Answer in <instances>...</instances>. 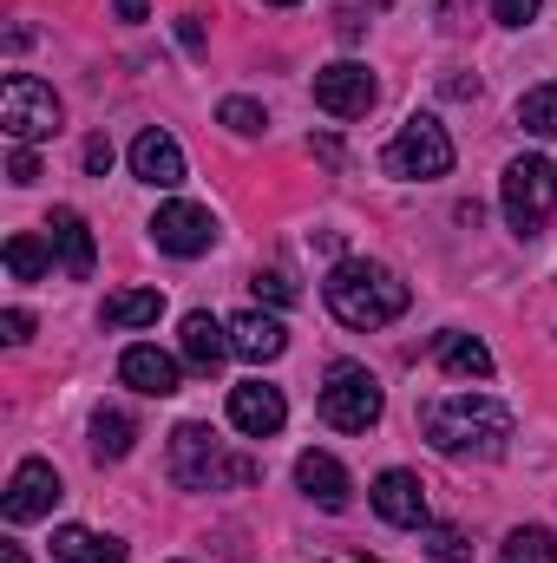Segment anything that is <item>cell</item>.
Instances as JSON below:
<instances>
[{"label": "cell", "instance_id": "1", "mask_svg": "<svg viewBox=\"0 0 557 563\" xmlns=\"http://www.w3.org/2000/svg\"><path fill=\"white\" fill-rule=\"evenodd\" d=\"M321 301H328V314L341 321V328H387V321H401L407 314V282L394 276L387 263H335L328 282H321Z\"/></svg>", "mask_w": 557, "mask_h": 563}, {"label": "cell", "instance_id": "2", "mask_svg": "<svg viewBox=\"0 0 557 563\" xmlns=\"http://www.w3.org/2000/svg\"><path fill=\"white\" fill-rule=\"evenodd\" d=\"M419 426H426V439H433L446 459H466V452L499 459V452H505V439H512V413H505L499 400H485V394L433 400V407H419Z\"/></svg>", "mask_w": 557, "mask_h": 563}, {"label": "cell", "instance_id": "3", "mask_svg": "<svg viewBox=\"0 0 557 563\" xmlns=\"http://www.w3.org/2000/svg\"><path fill=\"white\" fill-rule=\"evenodd\" d=\"M171 478L184 492H237V485H256L263 465L243 459V452H230L210 426H177L171 432Z\"/></svg>", "mask_w": 557, "mask_h": 563}, {"label": "cell", "instance_id": "4", "mask_svg": "<svg viewBox=\"0 0 557 563\" xmlns=\"http://www.w3.org/2000/svg\"><path fill=\"white\" fill-rule=\"evenodd\" d=\"M499 203H505V223L518 236H538L557 210V170L545 157H512L499 177Z\"/></svg>", "mask_w": 557, "mask_h": 563}, {"label": "cell", "instance_id": "5", "mask_svg": "<svg viewBox=\"0 0 557 563\" xmlns=\"http://www.w3.org/2000/svg\"><path fill=\"white\" fill-rule=\"evenodd\" d=\"M381 413H387L381 380L368 367H354V361H335L328 380H321V420L335 432H368V426H381Z\"/></svg>", "mask_w": 557, "mask_h": 563}, {"label": "cell", "instance_id": "6", "mask_svg": "<svg viewBox=\"0 0 557 563\" xmlns=\"http://www.w3.org/2000/svg\"><path fill=\"white\" fill-rule=\"evenodd\" d=\"M381 170L387 177H446L452 170V139H446V125L439 119H426V112H414L407 125H401V139L381 151Z\"/></svg>", "mask_w": 557, "mask_h": 563}, {"label": "cell", "instance_id": "7", "mask_svg": "<svg viewBox=\"0 0 557 563\" xmlns=\"http://www.w3.org/2000/svg\"><path fill=\"white\" fill-rule=\"evenodd\" d=\"M0 125H7L13 144L53 139V132H59V99H53V86L33 79V73H13V79L0 86Z\"/></svg>", "mask_w": 557, "mask_h": 563}, {"label": "cell", "instance_id": "8", "mask_svg": "<svg viewBox=\"0 0 557 563\" xmlns=\"http://www.w3.org/2000/svg\"><path fill=\"white\" fill-rule=\"evenodd\" d=\"M374 99H381V86H374V73L361 59H335V66L315 73V106L328 119H368Z\"/></svg>", "mask_w": 557, "mask_h": 563}, {"label": "cell", "instance_id": "9", "mask_svg": "<svg viewBox=\"0 0 557 563\" xmlns=\"http://www.w3.org/2000/svg\"><path fill=\"white\" fill-rule=\"evenodd\" d=\"M151 243H157L164 256H204V250L217 243V217H210L204 203H164V210L151 217Z\"/></svg>", "mask_w": 557, "mask_h": 563}, {"label": "cell", "instance_id": "10", "mask_svg": "<svg viewBox=\"0 0 557 563\" xmlns=\"http://www.w3.org/2000/svg\"><path fill=\"white\" fill-rule=\"evenodd\" d=\"M53 505H59V472H53L46 459H20L13 478H7V498H0L7 525H33V518H46Z\"/></svg>", "mask_w": 557, "mask_h": 563}, {"label": "cell", "instance_id": "11", "mask_svg": "<svg viewBox=\"0 0 557 563\" xmlns=\"http://www.w3.org/2000/svg\"><path fill=\"white\" fill-rule=\"evenodd\" d=\"M368 498H374V511H381L387 525H401V531H426V485H419L414 472H401V465L381 472Z\"/></svg>", "mask_w": 557, "mask_h": 563}, {"label": "cell", "instance_id": "12", "mask_svg": "<svg viewBox=\"0 0 557 563\" xmlns=\"http://www.w3.org/2000/svg\"><path fill=\"white\" fill-rule=\"evenodd\" d=\"M288 420V400H282V387H263V380H243V387H230V426L237 432H250V439H270L282 432Z\"/></svg>", "mask_w": 557, "mask_h": 563}, {"label": "cell", "instance_id": "13", "mask_svg": "<svg viewBox=\"0 0 557 563\" xmlns=\"http://www.w3.org/2000/svg\"><path fill=\"white\" fill-rule=\"evenodd\" d=\"M46 243H53L59 269H66L73 282L92 276V263H99V243H92V230H86V217H79V210H53V217H46Z\"/></svg>", "mask_w": 557, "mask_h": 563}, {"label": "cell", "instance_id": "14", "mask_svg": "<svg viewBox=\"0 0 557 563\" xmlns=\"http://www.w3.org/2000/svg\"><path fill=\"white\" fill-rule=\"evenodd\" d=\"M132 177L151 184V190H177L184 184V151L171 132H139L132 139Z\"/></svg>", "mask_w": 557, "mask_h": 563}, {"label": "cell", "instance_id": "15", "mask_svg": "<svg viewBox=\"0 0 557 563\" xmlns=\"http://www.w3.org/2000/svg\"><path fill=\"white\" fill-rule=\"evenodd\" d=\"M177 347H184V361H190L197 374H217V367L237 354V347H230V328H223L217 314H204V308H197V314H184V334H177Z\"/></svg>", "mask_w": 557, "mask_h": 563}, {"label": "cell", "instance_id": "16", "mask_svg": "<svg viewBox=\"0 0 557 563\" xmlns=\"http://www.w3.org/2000/svg\"><path fill=\"white\" fill-rule=\"evenodd\" d=\"M295 485H302L321 511H348V498H354L341 459H328V452H302V459H295Z\"/></svg>", "mask_w": 557, "mask_h": 563}, {"label": "cell", "instance_id": "17", "mask_svg": "<svg viewBox=\"0 0 557 563\" xmlns=\"http://www.w3.org/2000/svg\"><path fill=\"white\" fill-rule=\"evenodd\" d=\"M119 380L132 387V394H151V400H171L177 394V361L171 354H157V347H125L119 354Z\"/></svg>", "mask_w": 557, "mask_h": 563}, {"label": "cell", "instance_id": "18", "mask_svg": "<svg viewBox=\"0 0 557 563\" xmlns=\"http://www.w3.org/2000/svg\"><path fill=\"white\" fill-rule=\"evenodd\" d=\"M230 347H237L243 361H256V367H263V361H276L282 347H288V328H282L276 314L250 308V314H237V321H230Z\"/></svg>", "mask_w": 557, "mask_h": 563}, {"label": "cell", "instance_id": "19", "mask_svg": "<svg viewBox=\"0 0 557 563\" xmlns=\"http://www.w3.org/2000/svg\"><path fill=\"white\" fill-rule=\"evenodd\" d=\"M53 563H125V544L119 538H99L86 525H59L53 531Z\"/></svg>", "mask_w": 557, "mask_h": 563}, {"label": "cell", "instance_id": "20", "mask_svg": "<svg viewBox=\"0 0 557 563\" xmlns=\"http://www.w3.org/2000/svg\"><path fill=\"white\" fill-rule=\"evenodd\" d=\"M433 361H439L446 374H459V380H485V374H492V347H485L479 334H439V341H433Z\"/></svg>", "mask_w": 557, "mask_h": 563}, {"label": "cell", "instance_id": "21", "mask_svg": "<svg viewBox=\"0 0 557 563\" xmlns=\"http://www.w3.org/2000/svg\"><path fill=\"white\" fill-rule=\"evenodd\" d=\"M164 314V295L157 288H125V295H106V328H151Z\"/></svg>", "mask_w": 557, "mask_h": 563}, {"label": "cell", "instance_id": "22", "mask_svg": "<svg viewBox=\"0 0 557 563\" xmlns=\"http://www.w3.org/2000/svg\"><path fill=\"white\" fill-rule=\"evenodd\" d=\"M132 439H139L132 413H119V407H99V413H92V452H99V459H125Z\"/></svg>", "mask_w": 557, "mask_h": 563}, {"label": "cell", "instance_id": "23", "mask_svg": "<svg viewBox=\"0 0 557 563\" xmlns=\"http://www.w3.org/2000/svg\"><path fill=\"white\" fill-rule=\"evenodd\" d=\"M53 269V243H40V236H7V276L13 282H46Z\"/></svg>", "mask_w": 557, "mask_h": 563}, {"label": "cell", "instance_id": "24", "mask_svg": "<svg viewBox=\"0 0 557 563\" xmlns=\"http://www.w3.org/2000/svg\"><path fill=\"white\" fill-rule=\"evenodd\" d=\"M499 563H557V538L545 525H525V531H512L499 544Z\"/></svg>", "mask_w": 557, "mask_h": 563}, {"label": "cell", "instance_id": "25", "mask_svg": "<svg viewBox=\"0 0 557 563\" xmlns=\"http://www.w3.org/2000/svg\"><path fill=\"white\" fill-rule=\"evenodd\" d=\"M518 125H525L532 139H557V86H532V92L518 99Z\"/></svg>", "mask_w": 557, "mask_h": 563}, {"label": "cell", "instance_id": "26", "mask_svg": "<svg viewBox=\"0 0 557 563\" xmlns=\"http://www.w3.org/2000/svg\"><path fill=\"white\" fill-rule=\"evenodd\" d=\"M419 544H426V563H472L466 531H452V525H426V531H419Z\"/></svg>", "mask_w": 557, "mask_h": 563}, {"label": "cell", "instance_id": "27", "mask_svg": "<svg viewBox=\"0 0 557 563\" xmlns=\"http://www.w3.org/2000/svg\"><path fill=\"white\" fill-rule=\"evenodd\" d=\"M217 119H223V125H230V132H237V139H256V132H263V125H270V119H263V106H256V99H223V106H217Z\"/></svg>", "mask_w": 557, "mask_h": 563}, {"label": "cell", "instance_id": "28", "mask_svg": "<svg viewBox=\"0 0 557 563\" xmlns=\"http://www.w3.org/2000/svg\"><path fill=\"white\" fill-rule=\"evenodd\" d=\"M538 7H545V0H492L499 26H532V20H538Z\"/></svg>", "mask_w": 557, "mask_h": 563}, {"label": "cell", "instance_id": "29", "mask_svg": "<svg viewBox=\"0 0 557 563\" xmlns=\"http://www.w3.org/2000/svg\"><path fill=\"white\" fill-rule=\"evenodd\" d=\"M250 288H256L263 301H276V308H288V301H295V282H288V276H276V269H263V276L250 282Z\"/></svg>", "mask_w": 557, "mask_h": 563}, {"label": "cell", "instance_id": "30", "mask_svg": "<svg viewBox=\"0 0 557 563\" xmlns=\"http://www.w3.org/2000/svg\"><path fill=\"white\" fill-rule=\"evenodd\" d=\"M7 177H13V184H40V157H33V144H20V151H13Z\"/></svg>", "mask_w": 557, "mask_h": 563}, {"label": "cell", "instance_id": "31", "mask_svg": "<svg viewBox=\"0 0 557 563\" xmlns=\"http://www.w3.org/2000/svg\"><path fill=\"white\" fill-rule=\"evenodd\" d=\"M26 334H33V314H26V308H7V314H0V341H13V347H20Z\"/></svg>", "mask_w": 557, "mask_h": 563}, {"label": "cell", "instance_id": "32", "mask_svg": "<svg viewBox=\"0 0 557 563\" xmlns=\"http://www.w3.org/2000/svg\"><path fill=\"white\" fill-rule=\"evenodd\" d=\"M86 170H99V177L112 170V144L106 139H86Z\"/></svg>", "mask_w": 557, "mask_h": 563}, {"label": "cell", "instance_id": "33", "mask_svg": "<svg viewBox=\"0 0 557 563\" xmlns=\"http://www.w3.org/2000/svg\"><path fill=\"white\" fill-rule=\"evenodd\" d=\"M177 40H184V46H190V53H204V26H197V20H190V13H184V20H177Z\"/></svg>", "mask_w": 557, "mask_h": 563}, {"label": "cell", "instance_id": "34", "mask_svg": "<svg viewBox=\"0 0 557 563\" xmlns=\"http://www.w3.org/2000/svg\"><path fill=\"white\" fill-rule=\"evenodd\" d=\"M112 7H119L125 20H144V0H112Z\"/></svg>", "mask_w": 557, "mask_h": 563}, {"label": "cell", "instance_id": "35", "mask_svg": "<svg viewBox=\"0 0 557 563\" xmlns=\"http://www.w3.org/2000/svg\"><path fill=\"white\" fill-rule=\"evenodd\" d=\"M0 563H26V551H20V544H7V551H0Z\"/></svg>", "mask_w": 557, "mask_h": 563}, {"label": "cell", "instance_id": "36", "mask_svg": "<svg viewBox=\"0 0 557 563\" xmlns=\"http://www.w3.org/2000/svg\"><path fill=\"white\" fill-rule=\"evenodd\" d=\"M270 7H295V0H270Z\"/></svg>", "mask_w": 557, "mask_h": 563}]
</instances>
